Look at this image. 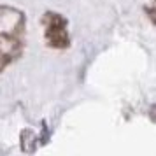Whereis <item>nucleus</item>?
<instances>
[{
	"instance_id": "f257e3e1",
	"label": "nucleus",
	"mask_w": 156,
	"mask_h": 156,
	"mask_svg": "<svg viewBox=\"0 0 156 156\" xmlns=\"http://www.w3.org/2000/svg\"><path fill=\"white\" fill-rule=\"evenodd\" d=\"M51 21L53 23L48 27V39H49L51 46L65 48V46L69 44V37H67V32H65L63 21H62L58 16H53Z\"/></svg>"
}]
</instances>
